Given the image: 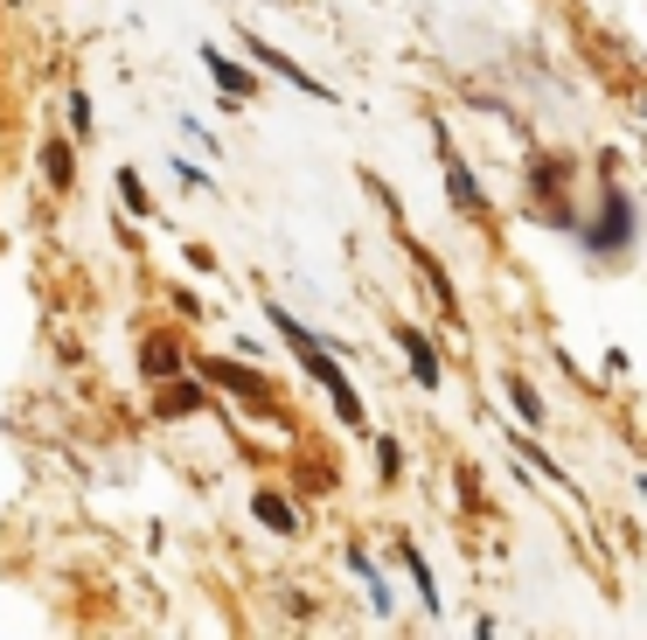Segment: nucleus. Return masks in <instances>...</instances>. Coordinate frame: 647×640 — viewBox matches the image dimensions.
I'll use <instances>...</instances> for the list:
<instances>
[{
  "label": "nucleus",
  "instance_id": "nucleus-1",
  "mask_svg": "<svg viewBox=\"0 0 647 640\" xmlns=\"http://www.w3.org/2000/svg\"><path fill=\"white\" fill-rule=\"evenodd\" d=\"M272 328L285 334V348H293L299 363H307V376H314V383H320V390L334 398V418H341V425H363V398L349 390V376H341V363H334V355L320 348V342H314V334L299 328V320L285 313V307H272Z\"/></svg>",
  "mask_w": 647,
  "mask_h": 640
},
{
  "label": "nucleus",
  "instance_id": "nucleus-2",
  "mask_svg": "<svg viewBox=\"0 0 647 640\" xmlns=\"http://www.w3.org/2000/svg\"><path fill=\"white\" fill-rule=\"evenodd\" d=\"M599 251H626V244H634V202L620 195L613 181H605V223H599Z\"/></svg>",
  "mask_w": 647,
  "mask_h": 640
},
{
  "label": "nucleus",
  "instance_id": "nucleus-3",
  "mask_svg": "<svg viewBox=\"0 0 647 640\" xmlns=\"http://www.w3.org/2000/svg\"><path fill=\"white\" fill-rule=\"evenodd\" d=\"M251 56H258V63H264V70H272V78H285V84H293V91H307V98H320V105H334V91H328V84H314V78H307V70H299V63H293V56H279L272 43H258V35H251Z\"/></svg>",
  "mask_w": 647,
  "mask_h": 640
},
{
  "label": "nucleus",
  "instance_id": "nucleus-4",
  "mask_svg": "<svg viewBox=\"0 0 647 640\" xmlns=\"http://www.w3.org/2000/svg\"><path fill=\"white\" fill-rule=\"evenodd\" d=\"M439 154H446V195H452V210H460V216H481L487 202H481V188H473L467 161H460V154H452V146H446V133H439Z\"/></svg>",
  "mask_w": 647,
  "mask_h": 640
},
{
  "label": "nucleus",
  "instance_id": "nucleus-5",
  "mask_svg": "<svg viewBox=\"0 0 647 640\" xmlns=\"http://www.w3.org/2000/svg\"><path fill=\"white\" fill-rule=\"evenodd\" d=\"M202 383H231L237 398H251V404H264V398H272L264 369H244V363H202Z\"/></svg>",
  "mask_w": 647,
  "mask_h": 640
},
{
  "label": "nucleus",
  "instance_id": "nucleus-6",
  "mask_svg": "<svg viewBox=\"0 0 647 640\" xmlns=\"http://www.w3.org/2000/svg\"><path fill=\"white\" fill-rule=\"evenodd\" d=\"M390 342L404 348V363H411V376H417V383H425V390H439V355H432V342H425V334H417V328H390Z\"/></svg>",
  "mask_w": 647,
  "mask_h": 640
},
{
  "label": "nucleus",
  "instance_id": "nucleus-7",
  "mask_svg": "<svg viewBox=\"0 0 647 640\" xmlns=\"http://www.w3.org/2000/svg\"><path fill=\"white\" fill-rule=\"evenodd\" d=\"M202 70L223 84V98H251V91H258V78H251V70H237L231 56H216V49H202Z\"/></svg>",
  "mask_w": 647,
  "mask_h": 640
},
{
  "label": "nucleus",
  "instance_id": "nucleus-8",
  "mask_svg": "<svg viewBox=\"0 0 647 640\" xmlns=\"http://www.w3.org/2000/svg\"><path fill=\"white\" fill-rule=\"evenodd\" d=\"M43 175H49V188H70V181H78V154H70V140H49V146H43Z\"/></svg>",
  "mask_w": 647,
  "mask_h": 640
},
{
  "label": "nucleus",
  "instance_id": "nucleus-9",
  "mask_svg": "<svg viewBox=\"0 0 647 640\" xmlns=\"http://www.w3.org/2000/svg\"><path fill=\"white\" fill-rule=\"evenodd\" d=\"M251 508H258V522H264V530H279V536H293V508H285V495H258Z\"/></svg>",
  "mask_w": 647,
  "mask_h": 640
},
{
  "label": "nucleus",
  "instance_id": "nucleus-10",
  "mask_svg": "<svg viewBox=\"0 0 647 640\" xmlns=\"http://www.w3.org/2000/svg\"><path fill=\"white\" fill-rule=\"evenodd\" d=\"M140 363L154 369V376H175V369H181V348H175V342H146V355H140Z\"/></svg>",
  "mask_w": 647,
  "mask_h": 640
},
{
  "label": "nucleus",
  "instance_id": "nucleus-11",
  "mask_svg": "<svg viewBox=\"0 0 647 640\" xmlns=\"http://www.w3.org/2000/svg\"><path fill=\"white\" fill-rule=\"evenodd\" d=\"M196 404H202V390H196V383H175V390L161 398V418H181V411H196Z\"/></svg>",
  "mask_w": 647,
  "mask_h": 640
},
{
  "label": "nucleus",
  "instance_id": "nucleus-12",
  "mask_svg": "<svg viewBox=\"0 0 647 640\" xmlns=\"http://www.w3.org/2000/svg\"><path fill=\"white\" fill-rule=\"evenodd\" d=\"M119 202H126L132 216H146V210H154V202H146V188H140V175H132V167L119 175Z\"/></svg>",
  "mask_w": 647,
  "mask_h": 640
},
{
  "label": "nucleus",
  "instance_id": "nucleus-13",
  "mask_svg": "<svg viewBox=\"0 0 647 640\" xmlns=\"http://www.w3.org/2000/svg\"><path fill=\"white\" fill-rule=\"evenodd\" d=\"M404 564H411V578H417V592H425V613H439V585H432V571H425V557H417V550H404Z\"/></svg>",
  "mask_w": 647,
  "mask_h": 640
},
{
  "label": "nucleus",
  "instance_id": "nucleus-14",
  "mask_svg": "<svg viewBox=\"0 0 647 640\" xmlns=\"http://www.w3.org/2000/svg\"><path fill=\"white\" fill-rule=\"evenodd\" d=\"M508 404H516L529 425H543V404H537V390H529V383H508Z\"/></svg>",
  "mask_w": 647,
  "mask_h": 640
},
{
  "label": "nucleus",
  "instance_id": "nucleus-15",
  "mask_svg": "<svg viewBox=\"0 0 647 640\" xmlns=\"http://www.w3.org/2000/svg\"><path fill=\"white\" fill-rule=\"evenodd\" d=\"M70 133H78V140H91V98H84V91L70 98Z\"/></svg>",
  "mask_w": 647,
  "mask_h": 640
}]
</instances>
